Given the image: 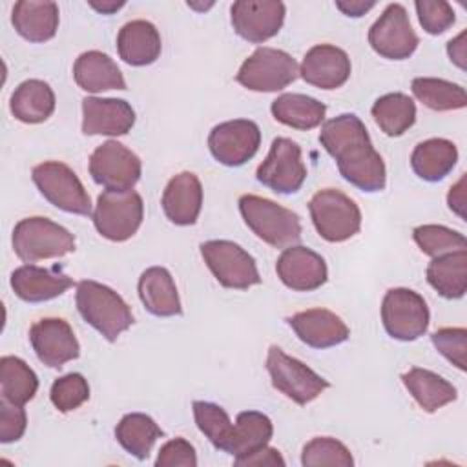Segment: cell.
<instances>
[{
	"mask_svg": "<svg viewBox=\"0 0 467 467\" xmlns=\"http://www.w3.org/2000/svg\"><path fill=\"white\" fill-rule=\"evenodd\" d=\"M27 416L22 405H13L7 401H0V441L11 443L22 438L26 432Z\"/></svg>",
	"mask_w": 467,
	"mask_h": 467,
	"instance_id": "45",
	"label": "cell"
},
{
	"mask_svg": "<svg viewBox=\"0 0 467 467\" xmlns=\"http://www.w3.org/2000/svg\"><path fill=\"white\" fill-rule=\"evenodd\" d=\"M436 350L447 358L460 370H465V352H467V330L463 327H447L432 332L431 336Z\"/></svg>",
	"mask_w": 467,
	"mask_h": 467,
	"instance_id": "42",
	"label": "cell"
},
{
	"mask_svg": "<svg viewBox=\"0 0 467 467\" xmlns=\"http://www.w3.org/2000/svg\"><path fill=\"white\" fill-rule=\"evenodd\" d=\"M308 210L316 232L328 243H343L361 228L359 206L336 188H325L314 193Z\"/></svg>",
	"mask_w": 467,
	"mask_h": 467,
	"instance_id": "5",
	"label": "cell"
},
{
	"mask_svg": "<svg viewBox=\"0 0 467 467\" xmlns=\"http://www.w3.org/2000/svg\"><path fill=\"white\" fill-rule=\"evenodd\" d=\"M11 113L24 124H38L55 111V93L51 86L38 78H29L18 84L9 100Z\"/></svg>",
	"mask_w": 467,
	"mask_h": 467,
	"instance_id": "28",
	"label": "cell"
},
{
	"mask_svg": "<svg viewBox=\"0 0 467 467\" xmlns=\"http://www.w3.org/2000/svg\"><path fill=\"white\" fill-rule=\"evenodd\" d=\"M266 370L270 374L274 389L285 394L297 405H306L316 400L328 381L306 367L303 361L285 354L279 347L272 345L266 354Z\"/></svg>",
	"mask_w": 467,
	"mask_h": 467,
	"instance_id": "9",
	"label": "cell"
},
{
	"mask_svg": "<svg viewBox=\"0 0 467 467\" xmlns=\"http://www.w3.org/2000/svg\"><path fill=\"white\" fill-rule=\"evenodd\" d=\"M51 403L60 412H71L78 409L89 398L88 379L78 372H69L53 381L49 392Z\"/></svg>",
	"mask_w": 467,
	"mask_h": 467,
	"instance_id": "41",
	"label": "cell"
},
{
	"mask_svg": "<svg viewBox=\"0 0 467 467\" xmlns=\"http://www.w3.org/2000/svg\"><path fill=\"white\" fill-rule=\"evenodd\" d=\"M161 49V35L148 20H131L124 24L117 35L119 57L130 66L153 64Z\"/></svg>",
	"mask_w": 467,
	"mask_h": 467,
	"instance_id": "25",
	"label": "cell"
},
{
	"mask_svg": "<svg viewBox=\"0 0 467 467\" xmlns=\"http://www.w3.org/2000/svg\"><path fill=\"white\" fill-rule=\"evenodd\" d=\"M447 204L462 219L465 217V212H463V208H465V173H462L460 181L451 188V192L447 195Z\"/></svg>",
	"mask_w": 467,
	"mask_h": 467,
	"instance_id": "47",
	"label": "cell"
},
{
	"mask_svg": "<svg viewBox=\"0 0 467 467\" xmlns=\"http://www.w3.org/2000/svg\"><path fill=\"white\" fill-rule=\"evenodd\" d=\"M274 434V425L270 418L257 410L239 412L234 423L232 438L226 452L234 456V460H241L266 447Z\"/></svg>",
	"mask_w": 467,
	"mask_h": 467,
	"instance_id": "31",
	"label": "cell"
},
{
	"mask_svg": "<svg viewBox=\"0 0 467 467\" xmlns=\"http://www.w3.org/2000/svg\"><path fill=\"white\" fill-rule=\"evenodd\" d=\"M164 215L177 226H190L197 221L202 206V184L192 171L173 175L161 199Z\"/></svg>",
	"mask_w": 467,
	"mask_h": 467,
	"instance_id": "22",
	"label": "cell"
},
{
	"mask_svg": "<svg viewBox=\"0 0 467 467\" xmlns=\"http://www.w3.org/2000/svg\"><path fill=\"white\" fill-rule=\"evenodd\" d=\"M376 2H363V0H337L336 7L343 11L347 16H361L368 9H372Z\"/></svg>",
	"mask_w": 467,
	"mask_h": 467,
	"instance_id": "49",
	"label": "cell"
},
{
	"mask_svg": "<svg viewBox=\"0 0 467 467\" xmlns=\"http://www.w3.org/2000/svg\"><path fill=\"white\" fill-rule=\"evenodd\" d=\"M456 161L458 150L454 142L438 137L420 142L410 155V166L414 173L427 182L441 181L452 171Z\"/></svg>",
	"mask_w": 467,
	"mask_h": 467,
	"instance_id": "30",
	"label": "cell"
},
{
	"mask_svg": "<svg viewBox=\"0 0 467 467\" xmlns=\"http://www.w3.org/2000/svg\"><path fill=\"white\" fill-rule=\"evenodd\" d=\"M412 95L427 108L434 111L462 109L467 104V93L460 84L434 78V77H416L410 84Z\"/></svg>",
	"mask_w": 467,
	"mask_h": 467,
	"instance_id": "37",
	"label": "cell"
},
{
	"mask_svg": "<svg viewBox=\"0 0 467 467\" xmlns=\"http://www.w3.org/2000/svg\"><path fill=\"white\" fill-rule=\"evenodd\" d=\"M197 454L190 441L184 438H175L166 441L155 460V467H195Z\"/></svg>",
	"mask_w": 467,
	"mask_h": 467,
	"instance_id": "44",
	"label": "cell"
},
{
	"mask_svg": "<svg viewBox=\"0 0 467 467\" xmlns=\"http://www.w3.org/2000/svg\"><path fill=\"white\" fill-rule=\"evenodd\" d=\"M162 436V429L155 420L142 412H130L120 418L115 427V438L120 447L135 456L137 460H146L151 447Z\"/></svg>",
	"mask_w": 467,
	"mask_h": 467,
	"instance_id": "34",
	"label": "cell"
},
{
	"mask_svg": "<svg viewBox=\"0 0 467 467\" xmlns=\"http://www.w3.org/2000/svg\"><path fill=\"white\" fill-rule=\"evenodd\" d=\"M135 124V111L122 99L86 97L82 100L84 135H126Z\"/></svg>",
	"mask_w": 467,
	"mask_h": 467,
	"instance_id": "20",
	"label": "cell"
},
{
	"mask_svg": "<svg viewBox=\"0 0 467 467\" xmlns=\"http://www.w3.org/2000/svg\"><path fill=\"white\" fill-rule=\"evenodd\" d=\"M381 321L390 337L414 341L427 332L429 306L410 288H390L381 301Z\"/></svg>",
	"mask_w": 467,
	"mask_h": 467,
	"instance_id": "11",
	"label": "cell"
},
{
	"mask_svg": "<svg viewBox=\"0 0 467 467\" xmlns=\"http://www.w3.org/2000/svg\"><path fill=\"white\" fill-rule=\"evenodd\" d=\"M319 142L336 161L345 181L363 192H381L387 184V170L381 155L374 150L368 131L354 113H343L327 120Z\"/></svg>",
	"mask_w": 467,
	"mask_h": 467,
	"instance_id": "1",
	"label": "cell"
},
{
	"mask_svg": "<svg viewBox=\"0 0 467 467\" xmlns=\"http://www.w3.org/2000/svg\"><path fill=\"white\" fill-rule=\"evenodd\" d=\"M89 5L93 9H97L102 15H111L117 9H120L124 5V2H115V0H106V2H89Z\"/></svg>",
	"mask_w": 467,
	"mask_h": 467,
	"instance_id": "50",
	"label": "cell"
},
{
	"mask_svg": "<svg viewBox=\"0 0 467 467\" xmlns=\"http://www.w3.org/2000/svg\"><path fill=\"white\" fill-rule=\"evenodd\" d=\"M368 44L379 57L389 60H405L416 51L420 38L401 4H389L385 7L368 29Z\"/></svg>",
	"mask_w": 467,
	"mask_h": 467,
	"instance_id": "14",
	"label": "cell"
},
{
	"mask_svg": "<svg viewBox=\"0 0 467 467\" xmlns=\"http://www.w3.org/2000/svg\"><path fill=\"white\" fill-rule=\"evenodd\" d=\"M275 272L281 283L296 292H312L325 285L328 270L325 259L301 244L283 250L275 263Z\"/></svg>",
	"mask_w": 467,
	"mask_h": 467,
	"instance_id": "18",
	"label": "cell"
},
{
	"mask_svg": "<svg viewBox=\"0 0 467 467\" xmlns=\"http://www.w3.org/2000/svg\"><path fill=\"white\" fill-rule=\"evenodd\" d=\"M416 13L429 35H440L454 24V11L443 0H416Z\"/></svg>",
	"mask_w": 467,
	"mask_h": 467,
	"instance_id": "43",
	"label": "cell"
},
{
	"mask_svg": "<svg viewBox=\"0 0 467 467\" xmlns=\"http://www.w3.org/2000/svg\"><path fill=\"white\" fill-rule=\"evenodd\" d=\"M73 286V279L62 272L40 268L35 265L18 266L11 274V288L27 303H42L62 296Z\"/></svg>",
	"mask_w": 467,
	"mask_h": 467,
	"instance_id": "23",
	"label": "cell"
},
{
	"mask_svg": "<svg viewBox=\"0 0 467 467\" xmlns=\"http://www.w3.org/2000/svg\"><path fill=\"white\" fill-rule=\"evenodd\" d=\"M429 285L445 299H460L467 290V250L434 257L427 266Z\"/></svg>",
	"mask_w": 467,
	"mask_h": 467,
	"instance_id": "32",
	"label": "cell"
},
{
	"mask_svg": "<svg viewBox=\"0 0 467 467\" xmlns=\"http://www.w3.org/2000/svg\"><path fill=\"white\" fill-rule=\"evenodd\" d=\"M31 179L38 192L62 212L89 215L91 201L77 173L64 162L46 161L33 168Z\"/></svg>",
	"mask_w": 467,
	"mask_h": 467,
	"instance_id": "8",
	"label": "cell"
},
{
	"mask_svg": "<svg viewBox=\"0 0 467 467\" xmlns=\"http://www.w3.org/2000/svg\"><path fill=\"white\" fill-rule=\"evenodd\" d=\"M192 407L199 431L212 441L215 449L226 452L234 431V423L228 412L210 401H193Z\"/></svg>",
	"mask_w": 467,
	"mask_h": 467,
	"instance_id": "38",
	"label": "cell"
},
{
	"mask_svg": "<svg viewBox=\"0 0 467 467\" xmlns=\"http://www.w3.org/2000/svg\"><path fill=\"white\" fill-rule=\"evenodd\" d=\"M261 144V130L254 120L234 119L213 126L208 135L212 157L230 168L250 161Z\"/></svg>",
	"mask_w": 467,
	"mask_h": 467,
	"instance_id": "15",
	"label": "cell"
},
{
	"mask_svg": "<svg viewBox=\"0 0 467 467\" xmlns=\"http://www.w3.org/2000/svg\"><path fill=\"white\" fill-rule=\"evenodd\" d=\"M234 31L252 42L261 44L275 36L285 22V4L279 0H239L230 7Z\"/></svg>",
	"mask_w": 467,
	"mask_h": 467,
	"instance_id": "16",
	"label": "cell"
},
{
	"mask_svg": "<svg viewBox=\"0 0 467 467\" xmlns=\"http://www.w3.org/2000/svg\"><path fill=\"white\" fill-rule=\"evenodd\" d=\"M414 243L425 255L438 257L456 250L467 248V239L463 234L441 226V224H421L412 230Z\"/></svg>",
	"mask_w": 467,
	"mask_h": 467,
	"instance_id": "39",
	"label": "cell"
},
{
	"mask_svg": "<svg viewBox=\"0 0 467 467\" xmlns=\"http://www.w3.org/2000/svg\"><path fill=\"white\" fill-rule=\"evenodd\" d=\"M372 119L389 137L403 135L416 120V104L405 93H387L372 104Z\"/></svg>",
	"mask_w": 467,
	"mask_h": 467,
	"instance_id": "35",
	"label": "cell"
},
{
	"mask_svg": "<svg viewBox=\"0 0 467 467\" xmlns=\"http://www.w3.org/2000/svg\"><path fill=\"white\" fill-rule=\"evenodd\" d=\"M239 212L246 226L274 248H288L301 239L299 215L270 199L252 193L241 195Z\"/></svg>",
	"mask_w": 467,
	"mask_h": 467,
	"instance_id": "3",
	"label": "cell"
},
{
	"mask_svg": "<svg viewBox=\"0 0 467 467\" xmlns=\"http://www.w3.org/2000/svg\"><path fill=\"white\" fill-rule=\"evenodd\" d=\"M11 22L16 33L29 42L51 40L58 29V5L55 2L20 0L13 7Z\"/></svg>",
	"mask_w": 467,
	"mask_h": 467,
	"instance_id": "26",
	"label": "cell"
},
{
	"mask_svg": "<svg viewBox=\"0 0 467 467\" xmlns=\"http://www.w3.org/2000/svg\"><path fill=\"white\" fill-rule=\"evenodd\" d=\"M201 255L213 277L224 288L246 290L261 283L254 257L234 241H206L201 244Z\"/></svg>",
	"mask_w": 467,
	"mask_h": 467,
	"instance_id": "10",
	"label": "cell"
},
{
	"mask_svg": "<svg viewBox=\"0 0 467 467\" xmlns=\"http://www.w3.org/2000/svg\"><path fill=\"white\" fill-rule=\"evenodd\" d=\"M255 177L275 193H296L306 179V166L301 159L299 144L286 137L274 139L266 159L255 171Z\"/></svg>",
	"mask_w": 467,
	"mask_h": 467,
	"instance_id": "13",
	"label": "cell"
},
{
	"mask_svg": "<svg viewBox=\"0 0 467 467\" xmlns=\"http://www.w3.org/2000/svg\"><path fill=\"white\" fill-rule=\"evenodd\" d=\"M465 31H462L456 38H452L449 44H447V53H449V58L451 62H454L460 69H465Z\"/></svg>",
	"mask_w": 467,
	"mask_h": 467,
	"instance_id": "48",
	"label": "cell"
},
{
	"mask_svg": "<svg viewBox=\"0 0 467 467\" xmlns=\"http://www.w3.org/2000/svg\"><path fill=\"white\" fill-rule=\"evenodd\" d=\"M140 159L119 140H106L89 157L91 179L113 192L133 190L140 179Z\"/></svg>",
	"mask_w": 467,
	"mask_h": 467,
	"instance_id": "12",
	"label": "cell"
},
{
	"mask_svg": "<svg viewBox=\"0 0 467 467\" xmlns=\"http://www.w3.org/2000/svg\"><path fill=\"white\" fill-rule=\"evenodd\" d=\"M29 341L36 358L51 368H62L80 354V345L73 328L60 317H44L33 323L29 328Z\"/></svg>",
	"mask_w": 467,
	"mask_h": 467,
	"instance_id": "17",
	"label": "cell"
},
{
	"mask_svg": "<svg viewBox=\"0 0 467 467\" xmlns=\"http://www.w3.org/2000/svg\"><path fill=\"white\" fill-rule=\"evenodd\" d=\"M301 463L305 467H321V465H337L352 467L354 458L345 443L330 436L312 438L301 452Z\"/></svg>",
	"mask_w": 467,
	"mask_h": 467,
	"instance_id": "40",
	"label": "cell"
},
{
	"mask_svg": "<svg viewBox=\"0 0 467 467\" xmlns=\"http://www.w3.org/2000/svg\"><path fill=\"white\" fill-rule=\"evenodd\" d=\"M401 381L425 412H436L443 405L454 401L458 396L452 383L427 368L412 367L401 374Z\"/></svg>",
	"mask_w": 467,
	"mask_h": 467,
	"instance_id": "29",
	"label": "cell"
},
{
	"mask_svg": "<svg viewBox=\"0 0 467 467\" xmlns=\"http://www.w3.org/2000/svg\"><path fill=\"white\" fill-rule=\"evenodd\" d=\"M73 77L78 88L89 93L106 89H126V80L115 60L102 51L82 53L73 66Z\"/></svg>",
	"mask_w": 467,
	"mask_h": 467,
	"instance_id": "27",
	"label": "cell"
},
{
	"mask_svg": "<svg viewBox=\"0 0 467 467\" xmlns=\"http://www.w3.org/2000/svg\"><path fill=\"white\" fill-rule=\"evenodd\" d=\"M348 55L332 44H317L303 57L299 75L301 78L319 89L341 88L350 77Z\"/></svg>",
	"mask_w": 467,
	"mask_h": 467,
	"instance_id": "19",
	"label": "cell"
},
{
	"mask_svg": "<svg viewBox=\"0 0 467 467\" xmlns=\"http://www.w3.org/2000/svg\"><path fill=\"white\" fill-rule=\"evenodd\" d=\"M299 77V66L292 55L275 47H257L239 67L235 80L259 93L279 91Z\"/></svg>",
	"mask_w": 467,
	"mask_h": 467,
	"instance_id": "7",
	"label": "cell"
},
{
	"mask_svg": "<svg viewBox=\"0 0 467 467\" xmlns=\"http://www.w3.org/2000/svg\"><path fill=\"white\" fill-rule=\"evenodd\" d=\"M139 297L144 308L157 317H171L182 314L171 274L162 266H150L139 277Z\"/></svg>",
	"mask_w": 467,
	"mask_h": 467,
	"instance_id": "24",
	"label": "cell"
},
{
	"mask_svg": "<svg viewBox=\"0 0 467 467\" xmlns=\"http://www.w3.org/2000/svg\"><path fill=\"white\" fill-rule=\"evenodd\" d=\"M13 250L24 263H36L73 252L75 237L47 217H26L15 224Z\"/></svg>",
	"mask_w": 467,
	"mask_h": 467,
	"instance_id": "4",
	"label": "cell"
},
{
	"mask_svg": "<svg viewBox=\"0 0 467 467\" xmlns=\"http://www.w3.org/2000/svg\"><path fill=\"white\" fill-rule=\"evenodd\" d=\"M234 462H235V465H244V467H250V465H285V460L279 454V451L272 449V447H263L257 452H254L250 456H244L241 460H234Z\"/></svg>",
	"mask_w": 467,
	"mask_h": 467,
	"instance_id": "46",
	"label": "cell"
},
{
	"mask_svg": "<svg viewBox=\"0 0 467 467\" xmlns=\"http://www.w3.org/2000/svg\"><path fill=\"white\" fill-rule=\"evenodd\" d=\"M38 389V378L33 368L16 356L0 359V394L2 400L13 405H26Z\"/></svg>",
	"mask_w": 467,
	"mask_h": 467,
	"instance_id": "36",
	"label": "cell"
},
{
	"mask_svg": "<svg viewBox=\"0 0 467 467\" xmlns=\"http://www.w3.org/2000/svg\"><path fill=\"white\" fill-rule=\"evenodd\" d=\"M75 303L82 319L108 341H115L133 325V314L126 301L115 290L93 279L77 285Z\"/></svg>",
	"mask_w": 467,
	"mask_h": 467,
	"instance_id": "2",
	"label": "cell"
},
{
	"mask_svg": "<svg viewBox=\"0 0 467 467\" xmlns=\"http://www.w3.org/2000/svg\"><path fill=\"white\" fill-rule=\"evenodd\" d=\"M142 217L144 202L135 190H106L99 195L93 210V224L97 232L115 243L128 241L131 235H135Z\"/></svg>",
	"mask_w": 467,
	"mask_h": 467,
	"instance_id": "6",
	"label": "cell"
},
{
	"mask_svg": "<svg viewBox=\"0 0 467 467\" xmlns=\"http://www.w3.org/2000/svg\"><path fill=\"white\" fill-rule=\"evenodd\" d=\"M286 321L296 336L312 348L336 347L350 336L343 319L327 308H308L290 316Z\"/></svg>",
	"mask_w": 467,
	"mask_h": 467,
	"instance_id": "21",
	"label": "cell"
},
{
	"mask_svg": "<svg viewBox=\"0 0 467 467\" xmlns=\"http://www.w3.org/2000/svg\"><path fill=\"white\" fill-rule=\"evenodd\" d=\"M270 111L277 122L306 131L323 122L327 106L308 95L283 93L272 102Z\"/></svg>",
	"mask_w": 467,
	"mask_h": 467,
	"instance_id": "33",
	"label": "cell"
}]
</instances>
